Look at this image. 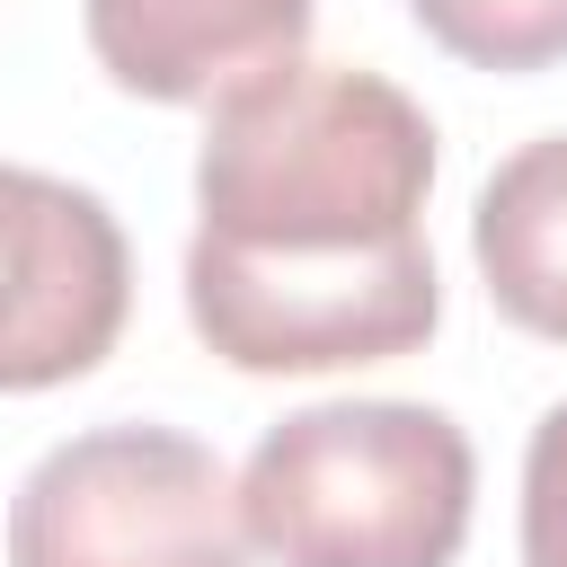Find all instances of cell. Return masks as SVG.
<instances>
[{
  "instance_id": "6da1fadb",
  "label": "cell",
  "mask_w": 567,
  "mask_h": 567,
  "mask_svg": "<svg viewBox=\"0 0 567 567\" xmlns=\"http://www.w3.org/2000/svg\"><path fill=\"white\" fill-rule=\"evenodd\" d=\"M434 124L354 62H275L213 97L195 151L186 319L230 372L416 354L443 319L425 248Z\"/></svg>"
},
{
  "instance_id": "7a4b0ae2",
  "label": "cell",
  "mask_w": 567,
  "mask_h": 567,
  "mask_svg": "<svg viewBox=\"0 0 567 567\" xmlns=\"http://www.w3.org/2000/svg\"><path fill=\"white\" fill-rule=\"evenodd\" d=\"M478 452L425 399H319L257 434L239 470L248 549L275 567H452Z\"/></svg>"
},
{
  "instance_id": "3957f363",
  "label": "cell",
  "mask_w": 567,
  "mask_h": 567,
  "mask_svg": "<svg viewBox=\"0 0 567 567\" xmlns=\"http://www.w3.org/2000/svg\"><path fill=\"white\" fill-rule=\"evenodd\" d=\"M9 567H248L239 487L177 425H89L18 478Z\"/></svg>"
},
{
  "instance_id": "277c9868",
  "label": "cell",
  "mask_w": 567,
  "mask_h": 567,
  "mask_svg": "<svg viewBox=\"0 0 567 567\" xmlns=\"http://www.w3.org/2000/svg\"><path fill=\"white\" fill-rule=\"evenodd\" d=\"M133 310V248L106 195L0 159V390L97 372Z\"/></svg>"
},
{
  "instance_id": "5b68a950",
  "label": "cell",
  "mask_w": 567,
  "mask_h": 567,
  "mask_svg": "<svg viewBox=\"0 0 567 567\" xmlns=\"http://www.w3.org/2000/svg\"><path fill=\"white\" fill-rule=\"evenodd\" d=\"M80 27L124 97L213 106L221 89L301 62L310 0H80Z\"/></svg>"
},
{
  "instance_id": "8992f818",
  "label": "cell",
  "mask_w": 567,
  "mask_h": 567,
  "mask_svg": "<svg viewBox=\"0 0 567 567\" xmlns=\"http://www.w3.org/2000/svg\"><path fill=\"white\" fill-rule=\"evenodd\" d=\"M470 257L487 301L523 337L567 346V133H540L514 159H496L470 213Z\"/></svg>"
},
{
  "instance_id": "52a82bcc",
  "label": "cell",
  "mask_w": 567,
  "mask_h": 567,
  "mask_svg": "<svg viewBox=\"0 0 567 567\" xmlns=\"http://www.w3.org/2000/svg\"><path fill=\"white\" fill-rule=\"evenodd\" d=\"M408 18L470 71H549V62H567V0H408Z\"/></svg>"
},
{
  "instance_id": "ba28073f",
  "label": "cell",
  "mask_w": 567,
  "mask_h": 567,
  "mask_svg": "<svg viewBox=\"0 0 567 567\" xmlns=\"http://www.w3.org/2000/svg\"><path fill=\"white\" fill-rule=\"evenodd\" d=\"M523 567H567V399L532 425L523 452Z\"/></svg>"
}]
</instances>
